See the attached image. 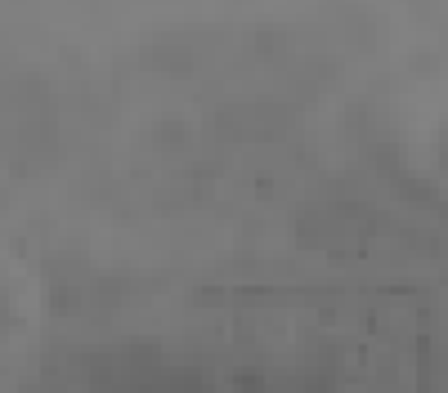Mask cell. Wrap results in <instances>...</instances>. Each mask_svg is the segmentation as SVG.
<instances>
[{"mask_svg":"<svg viewBox=\"0 0 448 393\" xmlns=\"http://www.w3.org/2000/svg\"><path fill=\"white\" fill-rule=\"evenodd\" d=\"M251 40H256V49H265V54H269V49L283 45V31H278V27H256V36H251Z\"/></svg>","mask_w":448,"mask_h":393,"instance_id":"6da1fadb","label":"cell"}]
</instances>
